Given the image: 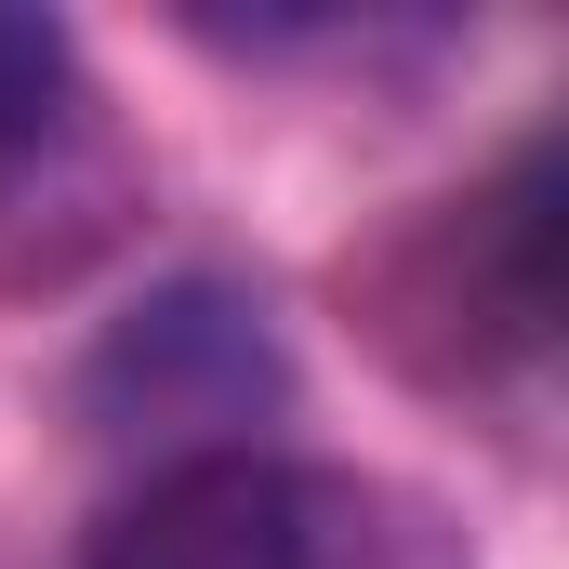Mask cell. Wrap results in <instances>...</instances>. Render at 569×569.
Returning <instances> with one entry per match:
<instances>
[{
	"label": "cell",
	"instance_id": "obj_1",
	"mask_svg": "<svg viewBox=\"0 0 569 569\" xmlns=\"http://www.w3.org/2000/svg\"><path fill=\"white\" fill-rule=\"evenodd\" d=\"M557 133L517 146L490 186L398 212L358 266H345V318L437 398L463 385H517L557 345Z\"/></svg>",
	"mask_w": 569,
	"mask_h": 569
},
{
	"label": "cell",
	"instance_id": "obj_2",
	"mask_svg": "<svg viewBox=\"0 0 569 569\" xmlns=\"http://www.w3.org/2000/svg\"><path fill=\"white\" fill-rule=\"evenodd\" d=\"M80 569H463V530L425 490L345 477V463H291V450H199V463H146L107 503Z\"/></svg>",
	"mask_w": 569,
	"mask_h": 569
},
{
	"label": "cell",
	"instance_id": "obj_3",
	"mask_svg": "<svg viewBox=\"0 0 569 569\" xmlns=\"http://www.w3.org/2000/svg\"><path fill=\"white\" fill-rule=\"evenodd\" d=\"M252 411H279V345H266V305H239L212 279L146 291L133 318L93 345V371H80V425L133 437L146 463L252 450Z\"/></svg>",
	"mask_w": 569,
	"mask_h": 569
},
{
	"label": "cell",
	"instance_id": "obj_4",
	"mask_svg": "<svg viewBox=\"0 0 569 569\" xmlns=\"http://www.w3.org/2000/svg\"><path fill=\"white\" fill-rule=\"evenodd\" d=\"M67 107H80V53H67V27L27 13V0H0V159L53 146Z\"/></svg>",
	"mask_w": 569,
	"mask_h": 569
}]
</instances>
